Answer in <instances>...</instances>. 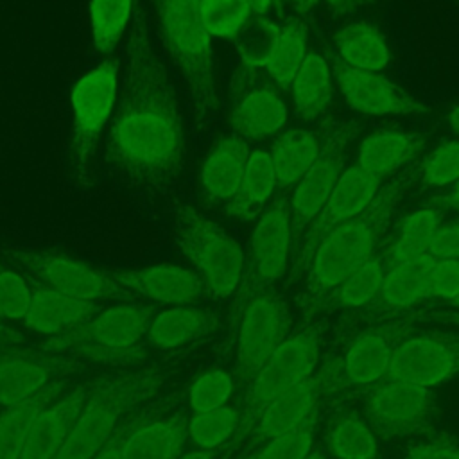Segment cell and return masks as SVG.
Listing matches in <instances>:
<instances>
[{"label": "cell", "instance_id": "1", "mask_svg": "<svg viewBox=\"0 0 459 459\" xmlns=\"http://www.w3.org/2000/svg\"><path fill=\"white\" fill-rule=\"evenodd\" d=\"M106 160L124 183L152 195L170 194L186 163L181 106L154 47L142 0L129 23L120 97L106 133Z\"/></svg>", "mask_w": 459, "mask_h": 459}, {"label": "cell", "instance_id": "2", "mask_svg": "<svg viewBox=\"0 0 459 459\" xmlns=\"http://www.w3.org/2000/svg\"><path fill=\"white\" fill-rule=\"evenodd\" d=\"M416 181V169H405L391 178L375 199L355 217L333 226L314 247L294 281H303L301 307L308 308L371 260L382 247V238L400 201Z\"/></svg>", "mask_w": 459, "mask_h": 459}, {"label": "cell", "instance_id": "3", "mask_svg": "<svg viewBox=\"0 0 459 459\" xmlns=\"http://www.w3.org/2000/svg\"><path fill=\"white\" fill-rule=\"evenodd\" d=\"M163 47L181 75L199 131L219 111L212 39L201 16V0H151Z\"/></svg>", "mask_w": 459, "mask_h": 459}, {"label": "cell", "instance_id": "4", "mask_svg": "<svg viewBox=\"0 0 459 459\" xmlns=\"http://www.w3.org/2000/svg\"><path fill=\"white\" fill-rule=\"evenodd\" d=\"M420 312L398 317L369 321L346 341L342 353L328 359L319 371H314L321 387V400L333 402L364 394L369 387L387 377L398 346L418 328Z\"/></svg>", "mask_w": 459, "mask_h": 459}, {"label": "cell", "instance_id": "5", "mask_svg": "<svg viewBox=\"0 0 459 459\" xmlns=\"http://www.w3.org/2000/svg\"><path fill=\"white\" fill-rule=\"evenodd\" d=\"M231 305V335L235 339V377L242 391L292 332L285 298L262 281L247 265Z\"/></svg>", "mask_w": 459, "mask_h": 459}, {"label": "cell", "instance_id": "6", "mask_svg": "<svg viewBox=\"0 0 459 459\" xmlns=\"http://www.w3.org/2000/svg\"><path fill=\"white\" fill-rule=\"evenodd\" d=\"M163 373L158 368L106 377L91 384L88 398L54 459H91L115 434L118 420L158 393Z\"/></svg>", "mask_w": 459, "mask_h": 459}, {"label": "cell", "instance_id": "7", "mask_svg": "<svg viewBox=\"0 0 459 459\" xmlns=\"http://www.w3.org/2000/svg\"><path fill=\"white\" fill-rule=\"evenodd\" d=\"M156 316L152 305L124 301L102 308L86 323L47 339L41 350L102 364H136L145 357L142 337Z\"/></svg>", "mask_w": 459, "mask_h": 459}, {"label": "cell", "instance_id": "8", "mask_svg": "<svg viewBox=\"0 0 459 459\" xmlns=\"http://www.w3.org/2000/svg\"><path fill=\"white\" fill-rule=\"evenodd\" d=\"M172 235L199 276L204 294L228 299L235 294L246 258L237 240L192 204H178L172 212Z\"/></svg>", "mask_w": 459, "mask_h": 459}, {"label": "cell", "instance_id": "9", "mask_svg": "<svg viewBox=\"0 0 459 459\" xmlns=\"http://www.w3.org/2000/svg\"><path fill=\"white\" fill-rule=\"evenodd\" d=\"M321 353V325L308 321L290 332L271 353L244 391L240 421L233 445L244 441L260 411L274 398L314 375Z\"/></svg>", "mask_w": 459, "mask_h": 459}, {"label": "cell", "instance_id": "10", "mask_svg": "<svg viewBox=\"0 0 459 459\" xmlns=\"http://www.w3.org/2000/svg\"><path fill=\"white\" fill-rule=\"evenodd\" d=\"M118 59L108 57L93 70L84 74L72 88V140L70 165L74 179L86 186L91 179V158L99 138L109 122L117 90H118Z\"/></svg>", "mask_w": 459, "mask_h": 459}, {"label": "cell", "instance_id": "11", "mask_svg": "<svg viewBox=\"0 0 459 459\" xmlns=\"http://www.w3.org/2000/svg\"><path fill=\"white\" fill-rule=\"evenodd\" d=\"M364 420L384 439L427 434L437 416L432 391L398 378H384L364 393Z\"/></svg>", "mask_w": 459, "mask_h": 459}, {"label": "cell", "instance_id": "12", "mask_svg": "<svg viewBox=\"0 0 459 459\" xmlns=\"http://www.w3.org/2000/svg\"><path fill=\"white\" fill-rule=\"evenodd\" d=\"M360 126L353 122L326 120L323 127V145L290 195V231L292 247L298 244L308 224L319 213L346 169V152L359 134Z\"/></svg>", "mask_w": 459, "mask_h": 459}, {"label": "cell", "instance_id": "13", "mask_svg": "<svg viewBox=\"0 0 459 459\" xmlns=\"http://www.w3.org/2000/svg\"><path fill=\"white\" fill-rule=\"evenodd\" d=\"M2 253L11 264L29 274L30 280L61 294L86 301L131 299V294L111 278L109 271L95 269L81 260L59 253L20 247H9Z\"/></svg>", "mask_w": 459, "mask_h": 459}, {"label": "cell", "instance_id": "14", "mask_svg": "<svg viewBox=\"0 0 459 459\" xmlns=\"http://www.w3.org/2000/svg\"><path fill=\"white\" fill-rule=\"evenodd\" d=\"M387 378L429 389L459 378V330H416L398 346Z\"/></svg>", "mask_w": 459, "mask_h": 459}, {"label": "cell", "instance_id": "15", "mask_svg": "<svg viewBox=\"0 0 459 459\" xmlns=\"http://www.w3.org/2000/svg\"><path fill=\"white\" fill-rule=\"evenodd\" d=\"M380 190V179L366 172L359 165L344 169L332 194L321 206L319 213L308 224L298 244L292 247V273L294 281L303 271L308 256L312 255L317 242L337 224L360 213L375 199Z\"/></svg>", "mask_w": 459, "mask_h": 459}, {"label": "cell", "instance_id": "16", "mask_svg": "<svg viewBox=\"0 0 459 459\" xmlns=\"http://www.w3.org/2000/svg\"><path fill=\"white\" fill-rule=\"evenodd\" d=\"M230 99V126L240 138L273 136L287 122V106L276 84L269 77H262L258 70L238 72Z\"/></svg>", "mask_w": 459, "mask_h": 459}, {"label": "cell", "instance_id": "17", "mask_svg": "<svg viewBox=\"0 0 459 459\" xmlns=\"http://www.w3.org/2000/svg\"><path fill=\"white\" fill-rule=\"evenodd\" d=\"M77 368V359L70 355L23 348L22 342H0V405L22 402Z\"/></svg>", "mask_w": 459, "mask_h": 459}, {"label": "cell", "instance_id": "18", "mask_svg": "<svg viewBox=\"0 0 459 459\" xmlns=\"http://www.w3.org/2000/svg\"><path fill=\"white\" fill-rule=\"evenodd\" d=\"M330 70L341 95L350 108L366 115H421L427 106L403 88L377 72L348 66L335 54L330 56Z\"/></svg>", "mask_w": 459, "mask_h": 459}, {"label": "cell", "instance_id": "19", "mask_svg": "<svg viewBox=\"0 0 459 459\" xmlns=\"http://www.w3.org/2000/svg\"><path fill=\"white\" fill-rule=\"evenodd\" d=\"M290 253V197L287 194H281L276 195L262 212L251 237L249 262L246 265L262 281L274 285L285 276Z\"/></svg>", "mask_w": 459, "mask_h": 459}, {"label": "cell", "instance_id": "20", "mask_svg": "<svg viewBox=\"0 0 459 459\" xmlns=\"http://www.w3.org/2000/svg\"><path fill=\"white\" fill-rule=\"evenodd\" d=\"M111 278L131 296H140L165 305H194L204 296L199 276L186 267L156 264L140 269L109 271Z\"/></svg>", "mask_w": 459, "mask_h": 459}, {"label": "cell", "instance_id": "21", "mask_svg": "<svg viewBox=\"0 0 459 459\" xmlns=\"http://www.w3.org/2000/svg\"><path fill=\"white\" fill-rule=\"evenodd\" d=\"M436 258L423 255L420 258L396 264L387 269L382 287L375 299L357 310L368 321H380L412 312L416 305L429 298V273Z\"/></svg>", "mask_w": 459, "mask_h": 459}, {"label": "cell", "instance_id": "22", "mask_svg": "<svg viewBox=\"0 0 459 459\" xmlns=\"http://www.w3.org/2000/svg\"><path fill=\"white\" fill-rule=\"evenodd\" d=\"M100 310L99 301L77 299L32 280L30 303L23 323L30 332L50 339L86 323Z\"/></svg>", "mask_w": 459, "mask_h": 459}, {"label": "cell", "instance_id": "23", "mask_svg": "<svg viewBox=\"0 0 459 459\" xmlns=\"http://www.w3.org/2000/svg\"><path fill=\"white\" fill-rule=\"evenodd\" d=\"M186 425L183 414H138L124 439L122 459H178L188 439Z\"/></svg>", "mask_w": 459, "mask_h": 459}, {"label": "cell", "instance_id": "24", "mask_svg": "<svg viewBox=\"0 0 459 459\" xmlns=\"http://www.w3.org/2000/svg\"><path fill=\"white\" fill-rule=\"evenodd\" d=\"M91 385H81L39 411L29 430L20 459H54L65 445Z\"/></svg>", "mask_w": 459, "mask_h": 459}, {"label": "cell", "instance_id": "25", "mask_svg": "<svg viewBox=\"0 0 459 459\" xmlns=\"http://www.w3.org/2000/svg\"><path fill=\"white\" fill-rule=\"evenodd\" d=\"M321 405V387L316 373L267 403L255 420L247 437L256 443L294 429Z\"/></svg>", "mask_w": 459, "mask_h": 459}, {"label": "cell", "instance_id": "26", "mask_svg": "<svg viewBox=\"0 0 459 459\" xmlns=\"http://www.w3.org/2000/svg\"><path fill=\"white\" fill-rule=\"evenodd\" d=\"M219 328V317L208 308L178 305L156 314L147 328V344L158 350H176L199 342Z\"/></svg>", "mask_w": 459, "mask_h": 459}, {"label": "cell", "instance_id": "27", "mask_svg": "<svg viewBox=\"0 0 459 459\" xmlns=\"http://www.w3.org/2000/svg\"><path fill=\"white\" fill-rule=\"evenodd\" d=\"M427 142L420 133L380 129L364 138L359 147V167L382 179L421 154Z\"/></svg>", "mask_w": 459, "mask_h": 459}, {"label": "cell", "instance_id": "28", "mask_svg": "<svg viewBox=\"0 0 459 459\" xmlns=\"http://www.w3.org/2000/svg\"><path fill=\"white\" fill-rule=\"evenodd\" d=\"M249 147L238 134L221 138L201 167V186L213 201H228L238 188L249 160Z\"/></svg>", "mask_w": 459, "mask_h": 459}, {"label": "cell", "instance_id": "29", "mask_svg": "<svg viewBox=\"0 0 459 459\" xmlns=\"http://www.w3.org/2000/svg\"><path fill=\"white\" fill-rule=\"evenodd\" d=\"M387 269L389 265L380 247L371 260H368L362 267L351 273L344 281H341L337 287H333L330 292L319 298L305 316L314 317L317 314H326L335 310L364 308L378 294Z\"/></svg>", "mask_w": 459, "mask_h": 459}, {"label": "cell", "instance_id": "30", "mask_svg": "<svg viewBox=\"0 0 459 459\" xmlns=\"http://www.w3.org/2000/svg\"><path fill=\"white\" fill-rule=\"evenodd\" d=\"M66 384V377L54 380L36 394L4 407L0 414V459H20L32 421L63 393Z\"/></svg>", "mask_w": 459, "mask_h": 459}, {"label": "cell", "instance_id": "31", "mask_svg": "<svg viewBox=\"0 0 459 459\" xmlns=\"http://www.w3.org/2000/svg\"><path fill=\"white\" fill-rule=\"evenodd\" d=\"M276 188V176L267 151L256 149L249 154L246 172L235 194L226 201V213L238 221L260 215Z\"/></svg>", "mask_w": 459, "mask_h": 459}, {"label": "cell", "instance_id": "32", "mask_svg": "<svg viewBox=\"0 0 459 459\" xmlns=\"http://www.w3.org/2000/svg\"><path fill=\"white\" fill-rule=\"evenodd\" d=\"M323 145V133L312 129H289L281 133L271 151V161L276 176V186L296 185L316 161Z\"/></svg>", "mask_w": 459, "mask_h": 459}, {"label": "cell", "instance_id": "33", "mask_svg": "<svg viewBox=\"0 0 459 459\" xmlns=\"http://www.w3.org/2000/svg\"><path fill=\"white\" fill-rule=\"evenodd\" d=\"M332 81L328 59L319 52H308L290 84L296 111L303 120L312 122L328 109L333 95Z\"/></svg>", "mask_w": 459, "mask_h": 459}, {"label": "cell", "instance_id": "34", "mask_svg": "<svg viewBox=\"0 0 459 459\" xmlns=\"http://www.w3.org/2000/svg\"><path fill=\"white\" fill-rule=\"evenodd\" d=\"M335 56L348 66L366 72H378L389 63L385 39L377 25L355 22L333 36Z\"/></svg>", "mask_w": 459, "mask_h": 459}, {"label": "cell", "instance_id": "35", "mask_svg": "<svg viewBox=\"0 0 459 459\" xmlns=\"http://www.w3.org/2000/svg\"><path fill=\"white\" fill-rule=\"evenodd\" d=\"M325 445L337 459H377L378 443L368 421L353 411H335L325 425Z\"/></svg>", "mask_w": 459, "mask_h": 459}, {"label": "cell", "instance_id": "36", "mask_svg": "<svg viewBox=\"0 0 459 459\" xmlns=\"http://www.w3.org/2000/svg\"><path fill=\"white\" fill-rule=\"evenodd\" d=\"M439 224H441V210L434 206L420 208L409 213L403 219L396 238L382 244V253L385 256L387 265L393 267L396 264L429 255L430 242Z\"/></svg>", "mask_w": 459, "mask_h": 459}, {"label": "cell", "instance_id": "37", "mask_svg": "<svg viewBox=\"0 0 459 459\" xmlns=\"http://www.w3.org/2000/svg\"><path fill=\"white\" fill-rule=\"evenodd\" d=\"M307 43L308 27L299 18H292L280 27L276 47L265 66L267 77L276 84L278 90H290L292 79L308 54Z\"/></svg>", "mask_w": 459, "mask_h": 459}, {"label": "cell", "instance_id": "38", "mask_svg": "<svg viewBox=\"0 0 459 459\" xmlns=\"http://www.w3.org/2000/svg\"><path fill=\"white\" fill-rule=\"evenodd\" d=\"M134 0H90V29L93 48L111 54L131 23Z\"/></svg>", "mask_w": 459, "mask_h": 459}, {"label": "cell", "instance_id": "39", "mask_svg": "<svg viewBox=\"0 0 459 459\" xmlns=\"http://www.w3.org/2000/svg\"><path fill=\"white\" fill-rule=\"evenodd\" d=\"M280 36V25L265 16L253 14L233 36L235 48L249 70L265 68Z\"/></svg>", "mask_w": 459, "mask_h": 459}, {"label": "cell", "instance_id": "40", "mask_svg": "<svg viewBox=\"0 0 459 459\" xmlns=\"http://www.w3.org/2000/svg\"><path fill=\"white\" fill-rule=\"evenodd\" d=\"M240 411L228 403L206 412H195L186 425L188 439L201 450H215L235 436Z\"/></svg>", "mask_w": 459, "mask_h": 459}, {"label": "cell", "instance_id": "41", "mask_svg": "<svg viewBox=\"0 0 459 459\" xmlns=\"http://www.w3.org/2000/svg\"><path fill=\"white\" fill-rule=\"evenodd\" d=\"M317 421L319 409L294 429L269 439L267 445L255 454L256 459H305L312 450Z\"/></svg>", "mask_w": 459, "mask_h": 459}, {"label": "cell", "instance_id": "42", "mask_svg": "<svg viewBox=\"0 0 459 459\" xmlns=\"http://www.w3.org/2000/svg\"><path fill=\"white\" fill-rule=\"evenodd\" d=\"M201 16L210 36L233 38L253 14L246 0H201Z\"/></svg>", "mask_w": 459, "mask_h": 459}, {"label": "cell", "instance_id": "43", "mask_svg": "<svg viewBox=\"0 0 459 459\" xmlns=\"http://www.w3.org/2000/svg\"><path fill=\"white\" fill-rule=\"evenodd\" d=\"M416 179L423 188L446 186L459 179V142H446L429 152L416 167Z\"/></svg>", "mask_w": 459, "mask_h": 459}, {"label": "cell", "instance_id": "44", "mask_svg": "<svg viewBox=\"0 0 459 459\" xmlns=\"http://www.w3.org/2000/svg\"><path fill=\"white\" fill-rule=\"evenodd\" d=\"M233 377L222 369L206 371L195 378L190 387L188 402L195 412H206L222 407L233 393Z\"/></svg>", "mask_w": 459, "mask_h": 459}, {"label": "cell", "instance_id": "45", "mask_svg": "<svg viewBox=\"0 0 459 459\" xmlns=\"http://www.w3.org/2000/svg\"><path fill=\"white\" fill-rule=\"evenodd\" d=\"M30 303V283L0 260V314L5 319H23Z\"/></svg>", "mask_w": 459, "mask_h": 459}, {"label": "cell", "instance_id": "46", "mask_svg": "<svg viewBox=\"0 0 459 459\" xmlns=\"http://www.w3.org/2000/svg\"><path fill=\"white\" fill-rule=\"evenodd\" d=\"M403 459H459V439L450 432L429 434L407 445Z\"/></svg>", "mask_w": 459, "mask_h": 459}, {"label": "cell", "instance_id": "47", "mask_svg": "<svg viewBox=\"0 0 459 459\" xmlns=\"http://www.w3.org/2000/svg\"><path fill=\"white\" fill-rule=\"evenodd\" d=\"M429 298L450 303L459 298V258L434 262L429 273Z\"/></svg>", "mask_w": 459, "mask_h": 459}, {"label": "cell", "instance_id": "48", "mask_svg": "<svg viewBox=\"0 0 459 459\" xmlns=\"http://www.w3.org/2000/svg\"><path fill=\"white\" fill-rule=\"evenodd\" d=\"M429 255L436 260L459 258V221L439 224L430 242Z\"/></svg>", "mask_w": 459, "mask_h": 459}, {"label": "cell", "instance_id": "49", "mask_svg": "<svg viewBox=\"0 0 459 459\" xmlns=\"http://www.w3.org/2000/svg\"><path fill=\"white\" fill-rule=\"evenodd\" d=\"M133 423H134V420L122 423V425L115 430V434L111 436V439H109L91 459H122V445H124V439H126L129 429L133 427Z\"/></svg>", "mask_w": 459, "mask_h": 459}, {"label": "cell", "instance_id": "50", "mask_svg": "<svg viewBox=\"0 0 459 459\" xmlns=\"http://www.w3.org/2000/svg\"><path fill=\"white\" fill-rule=\"evenodd\" d=\"M430 204L437 210H452L459 213V179L454 181L443 194L432 195Z\"/></svg>", "mask_w": 459, "mask_h": 459}, {"label": "cell", "instance_id": "51", "mask_svg": "<svg viewBox=\"0 0 459 459\" xmlns=\"http://www.w3.org/2000/svg\"><path fill=\"white\" fill-rule=\"evenodd\" d=\"M371 0H326V4L330 5V9H333L335 13H348L353 11L364 4H368Z\"/></svg>", "mask_w": 459, "mask_h": 459}, {"label": "cell", "instance_id": "52", "mask_svg": "<svg viewBox=\"0 0 459 459\" xmlns=\"http://www.w3.org/2000/svg\"><path fill=\"white\" fill-rule=\"evenodd\" d=\"M7 319L0 314V342H23L22 335L14 330H11L5 323Z\"/></svg>", "mask_w": 459, "mask_h": 459}, {"label": "cell", "instance_id": "53", "mask_svg": "<svg viewBox=\"0 0 459 459\" xmlns=\"http://www.w3.org/2000/svg\"><path fill=\"white\" fill-rule=\"evenodd\" d=\"M246 4L249 5L251 14L264 16L276 4V0H246Z\"/></svg>", "mask_w": 459, "mask_h": 459}, {"label": "cell", "instance_id": "54", "mask_svg": "<svg viewBox=\"0 0 459 459\" xmlns=\"http://www.w3.org/2000/svg\"><path fill=\"white\" fill-rule=\"evenodd\" d=\"M178 459H215V452H213V450H201V448H195V450H190V452L181 454Z\"/></svg>", "mask_w": 459, "mask_h": 459}, {"label": "cell", "instance_id": "55", "mask_svg": "<svg viewBox=\"0 0 459 459\" xmlns=\"http://www.w3.org/2000/svg\"><path fill=\"white\" fill-rule=\"evenodd\" d=\"M317 2H319V0H292L294 9H296V13H299V14L310 13V11L317 5Z\"/></svg>", "mask_w": 459, "mask_h": 459}, {"label": "cell", "instance_id": "56", "mask_svg": "<svg viewBox=\"0 0 459 459\" xmlns=\"http://www.w3.org/2000/svg\"><path fill=\"white\" fill-rule=\"evenodd\" d=\"M446 126L452 133L459 134V106H455L454 109H450V113L446 115Z\"/></svg>", "mask_w": 459, "mask_h": 459}, {"label": "cell", "instance_id": "57", "mask_svg": "<svg viewBox=\"0 0 459 459\" xmlns=\"http://www.w3.org/2000/svg\"><path fill=\"white\" fill-rule=\"evenodd\" d=\"M305 459H326V457L323 455V452H321V450H310V452H308V455H307Z\"/></svg>", "mask_w": 459, "mask_h": 459}, {"label": "cell", "instance_id": "58", "mask_svg": "<svg viewBox=\"0 0 459 459\" xmlns=\"http://www.w3.org/2000/svg\"><path fill=\"white\" fill-rule=\"evenodd\" d=\"M448 316H450V319H454L455 323H459V314H454V316H452V314H448Z\"/></svg>", "mask_w": 459, "mask_h": 459}, {"label": "cell", "instance_id": "59", "mask_svg": "<svg viewBox=\"0 0 459 459\" xmlns=\"http://www.w3.org/2000/svg\"><path fill=\"white\" fill-rule=\"evenodd\" d=\"M244 459H256V455H255V454H251V455H247V457H244Z\"/></svg>", "mask_w": 459, "mask_h": 459}, {"label": "cell", "instance_id": "60", "mask_svg": "<svg viewBox=\"0 0 459 459\" xmlns=\"http://www.w3.org/2000/svg\"><path fill=\"white\" fill-rule=\"evenodd\" d=\"M454 305H455V307H459V298L454 301Z\"/></svg>", "mask_w": 459, "mask_h": 459}]
</instances>
